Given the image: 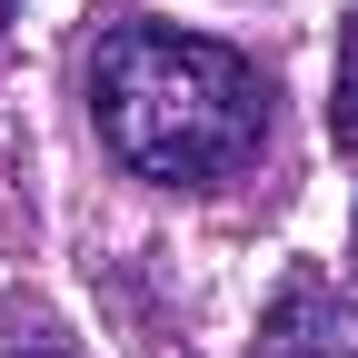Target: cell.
<instances>
[{
    "instance_id": "6da1fadb",
    "label": "cell",
    "mask_w": 358,
    "mask_h": 358,
    "mask_svg": "<svg viewBox=\"0 0 358 358\" xmlns=\"http://www.w3.org/2000/svg\"><path fill=\"white\" fill-rule=\"evenodd\" d=\"M90 120L140 179L209 189V179L249 169L268 140V70L199 30L110 20L90 40Z\"/></svg>"
},
{
    "instance_id": "7a4b0ae2",
    "label": "cell",
    "mask_w": 358,
    "mask_h": 358,
    "mask_svg": "<svg viewBox=\"0 0 358 358\" xmlns=\"http://www.w3.org/2000/svg\"><path fill=\"white\" fill-rule=\"evenodd\" d=\"M249 358H358V329H348V308H338V289L319 268H289V279L268 289Z\"/></svg>"
},
{
    "instance_id": "3957f363",
    "label": "cell",
    "mask_w": 358,
    "mask_h": 358,
    "mask_svg": "<svg viewBox=\"0 0 358 358\" xmlns=\"http://www.w3.org/2000/svg\"><path fill=\"white\" fill-rule=\"evenodd\" d=\"M0 358H80V348L60 338V319L40 299H10V308H0Z\"/></svg>"
},
{
    "instance_id": "277c9868",
    "label": "cell",
    "mask_w": 358,
    "mask_h": 358,
    "mask_svg": "<svg viewBox=\"0 0 358 358\" xmlns=\"http://www.w3.org/2000/svg\"><path fill=\"white\" fill-rule=\"evenodd\" d=\"M329 140L358 150V10L338 20V80H329Z\"/></svg>"
}]
</instances>
